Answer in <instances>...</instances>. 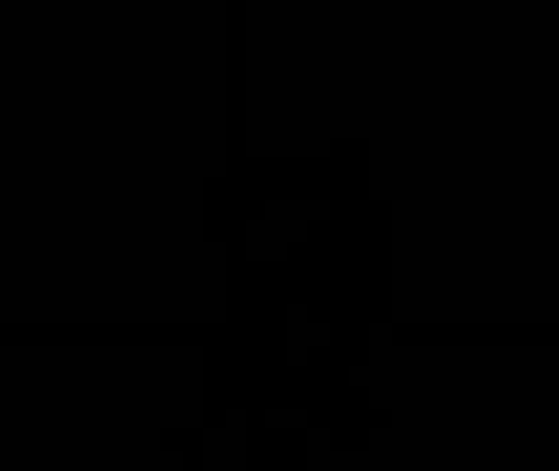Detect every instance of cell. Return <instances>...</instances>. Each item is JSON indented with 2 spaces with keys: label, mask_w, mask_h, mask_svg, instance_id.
Returning <instances> with one entry per match:
<instances>
[]
</instances>
